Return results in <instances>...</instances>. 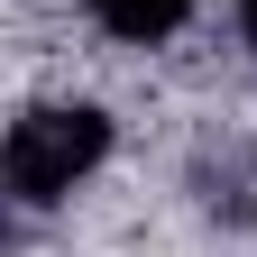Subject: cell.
Masks as SVG:
<instances>
[{"label":"cell","mask_w":257,"mask_h":257,"mask_svg":"<svg viewBox=\"0 0 257 257\" xmlns=\"http://www.w3.org/2000/svg\"><path fill=\"white\" fill-rule=\"evenodd\" d=\"M83 10L101 19L119 46H166L175 28H184V10H193V0H83Z\"/></svg>","instance_id":"7a4b0ae2"},{"label":"cell","mask_w":257,"mask_h":257,"mask_svg":"<svg viewBox=\"0 0 257 257\" xmlns=\"http://www.w3.org/2000/svg\"><path fill=\"white\" fill-rule=\"evenodd\" d=\"M239 28H248V46H257V0H239Z\"/></svg>","instance_id":"3957f363"},{"label":"cell","mask_w":257,"mask_h":257,"mask_svg":"<svg viewBox=\"0 0 257 257\" xmlns=\"http://www.w3.org/2000/svg\"><path fill=\"white\" fill-rule=\"evenodd\" d=\"M110 156V119L101 110H28L10 128V193L19 202H64L92 166Z\"/></svg>","instance_id":"6da1fadb"}]
</instances>
